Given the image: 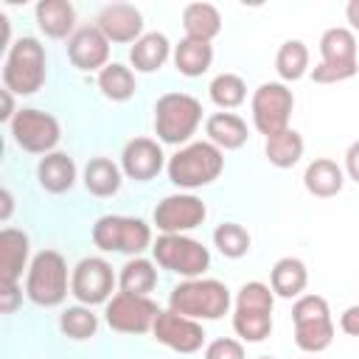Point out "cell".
I'll return each mask as SVG.
<instances>
[{
    "label": "cell",
    "mask_w": 359,
    "mask_h": 359,
    "mask_svg": "<svg viewBox=\"0 0 359 359\" xmlns=\"http://www.w3.org/2000/svg\"><path fill=\"white\" fill-rule=\"evenodd\" d=\"M230 289L216 278H191L171 289L168 309L191 320H219L230 311Z\"/></svg>",
    "instance_id": "cell-1"
},
{
    "label": "cell",
    "mask_w": 359,
    "mask_h": 359,
    "mask_svg": "<svg viewBox=\"0 0 359 359\" xmlns=\"http://www.w3.org/2000/svg\"><path fill=\"white\" fill-rule=\"evenodd\" d=\"M48 79V56L36 36H20L8 45L3 62V90L14 95H34Z\"/></svg>",
    "instance_id": "cell-2"
},
{
    "label": "cell",
    "mask_w": 359,
    "mask_h": 359,
    "mask_svg": "<svg viewBox=\"0 0 359 359\" xmlns=\"http://www.w3.org/2000/svg\"><path fill=\"white\" fill-rule=\"evenodd\" d=\"M202 123V104L188 93H165L154 104V135L168 146H188Z\"/></svg>",
    "instance_id": "cell-3"
},
{
    "label": "cell",
    "mask_w": 359,
    "mask_h": 359,
    "mask_svg": "<svg viewBox=\"0 0 359 359\" xmlns=\"http://www.w3.org/2000/svg\"><path fill=\"white\" fill-rule=\"evenodd\" d=\"M168 180L177 188H202L210 185L213 180H219V174L224 171V151L219 146H213L210 140H196L182 146L165 165Z\"/></svg>",
    "instance_id": "cell-4"
},
{
    "label": "cell",
    "mask_w": 359,
    "mask_h": 359,
    "mask_svg": "<svg viewBox=\"0 0 359 359\" xmlns=\"http://www.w3.org/2000/svg\"><path fill=\"white\" fill-rule=\"evenodd\" d=\"M67 261L62 258V252L56 250H39L31 264H28V275H25V297L34 306L42 309H53L62 306L67 297Z\"/></svg>",
    "instance_id": "cell-5"
},
{
    "label": "cell",
    "mask_w": 359,
    "mask_h": 359,
    "mask_svg": "<svg viewBox=\"0 0 359 359\" xmlns=\"http://www.w3.org/2000/svg\"><path fill=\"white\" fill-rule=\"evenodd\" d=\"M294 345L306 353H320L334 342V320L323 294H300L292 306Z\"/></svg>",
    "instance_id": "cell-6"
},
{
    "label": "cell",
    "mask_w": 359,
    "mask_h": 359,
    "mask_svg": "<svg viewBox=\"0 0 359 359\" xmlns=\"http://www.w3.org/2000/svg\"><path fill=\"white\" fill-rule=\"evenodd\" d=\"M320 56L323 62L311 70V79L317 84H337L348 81L356 76L359 62H356V36L351 28L334 25L323 31L320 36Z\"/></svg>",
    "instance_id": "cell-7"
},
{
    "label": "cell",
    "mask_w": 359,
    "mask_h": 359,
    "mask_svg": "<svg viewBox=\"0 0 359 359\" xmlns=\"http://www.w3.org/2000/svg\"><path fill=\"white\" fill-rule=\"evenodd\" d=\"M93 244L104 252H123L137 258L143 250H149L151 241V227L137 219V216H115L107 213L101 219H95L93 224Z\"/></svg>",
    "instance_id": "cell-8"
},
{
    "label": "cell",
    "mask_w": 359,
    "mask_h": 359,
    "mask_svg": "<svg viewBox=\"0 0 359 359\" xmlns=\"http://www.w3.org/2000/svg\"><path fill=\"white\" fill-rule=\"evenodd\" d=\"M151 255L154 264L191 280V278H202L210 269V252L202 241L180 233V236H157V241L151 244Z\"/></svg>",
    "instance_id": "cell-9"
},
{
    "label": "cell",
    "mask_w": 359,
    "mask_h": 359,
    "mask_svg": "<svg viewBox=\"0 0 359 359\" xmlns=\"http://www.w3.org/2000/svg\"><path fill=\"white\" fill-rule=\"evenodd\" d=\"M8 132H11V140L28 151V154H50L56 151L59 140H62V126L59 121L50 115V112H42V109H34V107H25L14 115V121L8 123Z\"/></svg>",
    "instance_id": "cell-10"
},
{
    "label": "cell",
    "mask_w": 359,
    "mask_h": 359,
    "mask_svg": "<svg viewBox=\"0 0 359 359\" xmlns=\"http://www.w3.org/2000/svg\"><path fill=\"white\" fill-rule=\"evenodd\" d=\"M250 109H252V123L261 135H278L283 129H289V118L294 109V93L283 84V81H264L252 98H250Z\"/></svg>",
    "instance_id": "cell-11"
},
{
    "label": "cell",
    "mask_w": 359,
    "mask_h": 359,
    "mask_svg": "<svg viewBox=\"0 0 359 359\" xmlns=\"http://www.w3.org/2000/svg\"><path fill=\"white\" fill-rule=\"evenodd\" d=\"M115 286H118V275L112 272V264L98 255L81 258L70 272V294L90 309L101 303L107 306Z\"/></svg>",
    "instance_id": "cell-12"
},
{
    "label": "cell",
    "mask_w": 359,
    "mask_h": 359,
    "mask_svg": "<svg viewBox=\"0 0 359 359\" xmlns=\"http://www.w3.org/2000/svg\"><path fill=\"white\" fill-rule=\"evenodd\" d=\"M157 314H160V309L151 297H140V294H129V292L112 294L104 309L107 325L118 334H146L154 328Z\"/></svg>",
    "instance_id": "cell-13"
},
{
    "label": "cell",
    "mask_w": 359,
    "mask_h": 359,
    "mask_svg": "<svg viewBox=\"0 0 359 359\" xmlns=\"http://www.w3.org/2000/svg\"><path fill=\"white\" fill-rule=\"evenodd\" d=\"M208 216V208L194 194H168L154 205L151 222L160 230V236H180L194 227H199Z\"/></svg>",
    "instance_id": "cell-14"
},
{
    "label": "cell",
    "mask_w": 359,
    "mask_h": 359,
    "mask_svg": "<svg viewBox=\"0 0 359 359\" xmlns=\"http://www.w3.org/2000/svg\"><path fill=\"white\" fill-rule=\"evenodd\" d=\"M154 339L177 353H196L202 345H205V328L199 320H191V317H182L171 309L160 311L157 320H154V328H151Z\"/></svg>",
    "instance_id": "cell-15"
},
{
    "label": "cell",
    "mask_w": 359,
    "mask_h": 359,
    "mask_svg": "<svg viewBox=\"0 0 359 359\" xmlns=\"http://www.w3.org/2000/svg\"><path fill=\"white\" fill-rule=\"evenodd\" d=\"M109 45L112 42L101 34V28L95 22L93 25H81L67 39V59L81 73H93V70L101 73L109 65Z\"/></svg>",
    "instance_id": "cell-16"
},
{
    "label": "cell",
    "mask_w": 359,
    "mask_h": 359,
    "mask_svg": "<svg viewBox=\"0 0 359 359\" xmlns=\"http://www.w3.org/2000/svg\"><path fill=\"white\" fill-rule=\"evenodd\" d=\"M165 165L163 146L151 137H132L121 151V171L135 182L154 180Z\"/></svg>",
    "instance_id": "cell-17"
},
{
    "label": "cell",
    "mask_w": 359,
    "mask_h": 359,
    "mask_svg": "<svg viewBox=\"0 0 359 359\" xmlns=\"http://www.w3.org/2000/svg\"><path fill=\"white\" fill-rule=\"evenodd\" d=\"M95 25L109 42H137L143 36V14L132 3H109L95 14Z\"/></svg>",
    "instance_id": "cell-18"
},
{
    "label": "cell",
    "mask_w": 359,
    "mask_h": 359,
    "mask_svg": "<svg viewBox=\"0 0 359 359\" xmlns=\"http://www.w3.org/2000/svg\"><path fill=\"white\" fill-rule=\"evenodd\" d=\"M34 17L39 31L50 39H70L76 34V8L70 0H39Z\"/></svg>",
    "instance_id": "cell-19"
},
{
    "label": "cell",
    "mask_w": 359,
    "mask_h": 359,
    "mask_svg": "<svg viewBox=\"0 0 359 359\" xmlns=\"http://www.w3.org/2000/svg\"><path fill=\"white\" fill-rule=\"evenodd\" d=\"M31 241L17 227H3L0 233V283H17L28 264Z\"/></svg>",
    "instance_id": "cell-20"
},
{
    "label": "cell",
    "mask_w": 359,
    "mask_h": 359,
    "mask_svg": "<svg viewBox=\"0 0 359 359\" xmlns=\"http://www.w3.org/2000/svg\"><path fill=\"white\" fill-rule=\"evenodd\" d=\"M303 185L317 199H331L345 185V168L331 157H317L303 171Z\"/></svg>",
    "instance_id": "cell-21"
},
{
    "label": "cell",
    "mask_w": 359,
    "mask_h": 359,
    "mask_svg": "<svg viewBox=\"0 0 359 359\" xmlns=\"http://www.w3.org/2000/svg\"><path fill=\"white\" fill-rule=\"evenodd\" d=\"M272 309L261 303H236L233 311V331L244 342H264L272 334Z\"/></svg>",
    "instance_id": "cell-22"
},
{
    "label": "cell",
    "mask_w": 359,
    "mask_h": 359,
    "mask_svg": "<svg viewBox=\"0 0 359 359\" xmlns=\"http://www.w3.org/2000/svg\"><path fill=\"white\" fill-rule=\"evenodd\" d=\"M36 180L39 188L48 194H65L76 185V163L65 151H50L39 160L36 165Z\"/></svg>",
    "instance_id": "cell-23"
},
{
    "label": "cell",
    "mask_w": 359,
    "mask_h": 359,
    "mask_svg": "<svg viewBox=\"0 0 359 359\" xmlns=\"http://www.w3.org/2000/svg\"><path fill=\"white\" fill-rule=\"evenodd\" d=\"M171 56V42L165 34L160 31H149L143 34L132 48H129V65L137 73H154L160 70Z\"/></svg>",
    "instance_id": "cell-24"
},
{
    "label": "cell",
    "mask_w": 359,
    "mask_h": 359,
    "mask_svg": "<svg viewBox=\"0 0 359 359\" xmlns=\"http://www.w3.org/2000/svg\"><path fill=\"white\" fill-rule=\"evenodd\" d=\"M205 135L213 146H219L222 151H236L247 143L250 132H247V123L244 118H238L236 112H213L208 121H205Z\"/></svg>",
    "instance_id": "cell-25"
},
{
    "label": "cell",
    "mask_w": 359,
    "mask_h": 359,
    "mask_svg": "<svg viewBox=\"0 0 359 359\" xmlns=\"http://www.w3.org/2000/svg\"><path fill=\"white\" fill-rule=\"evenodd\" d=\"M269 286H272V292L278 297H283V300H292L294 297L297 300L306 292V286H309V269H306V264L300 258H292V255L278 258L275 266H272V272H269Z\"/></svg>",
    "instance_id": "cell-26"
},
{
    "label": "cell",
    "mask_w": 359,
    "mask_h": 359,
    "mask_svg": "<svg viewBox=\"0 0 359 359\" xmlns=\"http://www.w3.org/2000/svg\"><path fill=\"white\" fill-rule=\"evenodd\" d=\"M182 28L188 39L213 42L222 31V14L210 3H188L182 8Z\"/></svg>",
    "instance_id": "cell-27"
},
{
    "label": "cell",
    "mask_w": 359,
    "mask_h": 359,
    "mask_svg": "<svg viewBox=\"0 0 359 359\" xmlns=\"http://www.w3.org/2000/svg\"><path fill=\"white\" fill-rule=\"evenodd\" d=\"M84 188L93 194V196H115L121 191V182H123V171L118 163H112L109 157H93L87 165H84V177H81Z\"/></svg>",
    "instance_id": "cell-28"
},
{
    "label": "cell",
    "mask_w": 359,
    "mask_h": 359,
    "mask_svg": "<svg viewBox=\"0 0 359 359\" xmlns=\"http://www.w3.org/2000/svg\"><path fill=\"white\" fill-rule=\"evenodd\" d=\"M174 67L188 76V79H196L202 73H208L210 62H213V45L210 42H199V39H180L174 45Z\"/></svg>",
    "instance_id": "cell-29"
},
{
    "label": "cell",
    "mask_w": 359,
    "mask_h": 359,
    "mask_svg": "<svg viewBox=\"0 0 359 359\" xmlns=\"http://www.w3.org/2000/svg\"><path fill=\"white\" fill-rule=\"evenodd\" d=\"M303 149H306L303 135H300L297 129L289 126V129H283V132L266 137L264 154H266V160H269L275 168H292L294 163H300Z\"/></svg>",
    "instance_id": "cell-30"
},
{
    "label": "cell",
    "mask_w": 359,
    "mask_h": 359,
    "mask_svg": "<svg viewBox=\"0 0 359 359\" xmlns=\"http://www.w3.org/2000/svg\"><path fill=\"white\" fill-rule=\"evenodd\" d=\"M98 90L107 101H115V104H123L135 95L137 90V81H135V73L132 67L121 65V62H109L101 73H98Z\"/></svg>",
    "instance_id": "cell-31"
},
{
    "label": "cell",
    "mask_w": 359,
    "mask_h": 359,
    "mask_svg": "<svg viewBox=\"0 0 359 359\" xmlns=\"http://www.w3.org/2000/svg\"><path fill=\"white\" fill-rule=\"evenodd\" d=\"M118 286L121 292H129V294H140V297H149V292L157 286V269H154V261L149 258H129L121 272H118Z\"/></svg>",
    "instance_id": "cell-32"
},
{
    "label": "cell",
    "mask_w": 359,
    "mask_h": 359,
    "mask_svg": "<svg viewBox=\"0 0 359 359\" xmlns=\"http://www.w3.org/2000/svg\"><path fill=\"white\" fill-rule=\"evenodd\" d=\"M275 70L283 81H300L309 73V48L300 39H286L275 53Z\"/></svg>",
    "instance_id": "cell-33"
},
{
    "label": "cell",
    "mask_w": 359,
    "mask_h": 359,
    "mask_svg": "<svg viewBox=\"0 0 359 359\" xmlns=\"http://www.w3.org/2000/svg\"><path fill=\"white\" fill-rule=\"evenodd\" d=\"M59 331L67 337V339H76V342H84V339H93L98 334V317L93 314L90 306H67L62 314H59Z\"/></svg>",
    "instance_id": "cell-34"
},
{
    "label": "cell",
    "mask_w": 359,
    "mask_h": 359,
    "mask_svg": "<svg viewBox=\"0 0 359 359\" xmlns=\"http://www.w3.org/2000/svg\"><path fill=\"white\" fill-rule=\"evenodd\" d=\"M208 93H210V101H213L219 109H236V107H241V104L247 101V84H244V79L236 76V73H219V76L210 81Z\"/></svg>",
    "instance_id": "cell-35"
},
{
    "label": "cell",
    "mask_w": 359,
    "mask_h": 359,
    "mask_svg": "<svg viewBox=\"0 0 359 359\" xmlns=\"http://www.w3.org/2000/svg\"><path fill=\"white\" fill-rule=\"evenodd\" d=\"M213 244L224 258L238 261L250 252V233L238 222H224L213 230Z\"/></svg>",
    "instance_id": "cell-36"
},
{
    "label": "cell",
    "mask_w": 359,
    "mask_h": 359,
    "mask_svg": "<svg viewBox=\"0 0 359 359\" xmlns=\"http://www.w3.org/2000/svg\"><path fill=\"white\" fill-rule=\"evenodd\" d=\"M205 359H244V345L233 337H219L205 345Z\"/></svg>",
    "instance_id": "cell-37"
},
{
    "label": "cell",
    "mask_w": 359,
    "mask_h": 359,
    "mask_svg": "<svg viewBox=\"0 0 359 359\" xmlns=\"http://www.w3.org/2000/svg\"><path fill=\"white\" fill-rule=\"evenodd\" d=\"M0 311L3 314H14L17 311V306H20V300H22V292H20V286L17 283H0Z\"/></svg>",
    "instance_id": "cell-38"
},
{
    "label": "cell",
    "mask_w": 359,
    "mask_h": 359,
    "mask_svg": "<svg viewBox=\"0 0 359 359\" xmlns=\"http://www.w3.org/2000/svg\"><path fill=\"white\" fill-rule=\"evenodd\" d=\"M339 328H342L348 337H359V303H356V306H348V309L339 314Z\"/></svg>",
    "instance_id": "cell-39"
},
{
    "label": "cell",
    "mask_w": 359,
    "mask_h": 359,
    "mask_svg": "<svg viewBox=\"0 0 359 359\" xmlns=\"http://www.w3.org/2000/svg\"><path fill=\"white\" fill-rule=\"evenodd\" d=\"M345 174L353 182H359V140H353L348 146V151H345Z\"/></svg>",
    "instance_id": "cell-40"
},
{
    "label": "cell",
    "mask_w": 359,
    "mask_h": 359,
    "mask_svg": "<svg viewBox=\"0 0 359 359\" xmlns=\"http://www.w3.org/2000/svg\"><path fill=\"white\" fill-rule=\"evenodd\" d=\"M17 112H20V109H14V93L3 90V112H0V118H3L6 123H11Z\"/></svg>",
    "instance_id": "cell-41"
},
{
    "label": "cell",
    "mask_w": 359,
    "mask_h": 359,
    "mask_svg": "<svg viewBox=\"0 0 359 359\" xmlns=\"http://www.w3.org/2000/svg\"><path fill=\"white\" fill-rule=\"evenodd\" d=\"M345 17H348L351 28H353V31H359V0H351V3L345 6Z\"/></svg>",
    "instance_id": "cell-42"
},
{
    "label": "cell",
    "mask_w": 359,
    "mask_h": 359,
    "mask_svg": "<svg viewBox=\"0 0 359 359\" xmlns=\"http://www.w3.org/2000/svg\"><path fill=\"white\" fill-rule=\"evenodd\" d=\"M11 216V191L3 188V222Z\"/></svg>",
    "instance_id": "cell-43"
},
{
    "label": "cell",
    "mask_w": 359,
    "mask_h": 359,
    "mask_svg": "<svg viewBox=\"0 0 359 359\" xmlns=\"http://www.w3.org/2000/svg\"><path fill=\"white\" fill-rule=\"evenodd\" d=\"M258 359H272V356H258Z\"/></svg>",
    "instance_id": "cell-44"
}]
</instances>
